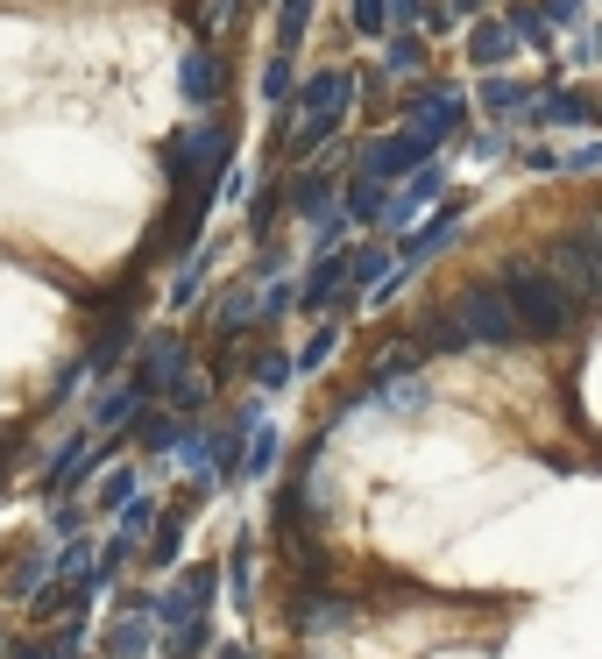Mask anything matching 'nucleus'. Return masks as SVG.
I'll return each mask as SVG.
<instances>
[{"label": "nucleus", "mask_w": 602, "mask_h": 659, "mask_svg": "<svg viewBox=\"0 0 602 659\" xmlns=\"http://www.w3.org/2000/svg\"><path fill=\"white\" fill-rule=\"evenodd\" d=\"M503 298H511L517 334L553 341V334H568V326H574V291H560L553 277H539L532 263H511V284H503Z\"/></svg>", "instance_id": "1"}, {"label": "nucleus", "mask_w": 602, "mask_h": 659, "mask_svg": "<svg viewBox=\"0 0 602 659\" xmlns=\"http://www.w3.org/2000/svg\"><path fill=\"white\" fill-rule=\"evenodd\" d=\"M454 326H461V341H482V347H511V341H517V319H511V298H503V284L461 291Z\"/></svg>", "instance_id": "2"}, {"label": "nucleus", "mask_w": 602, "mask_h": 659, "mask_svg": "<svg viewBox=\"0 0 602 659\" xmlns=\"http://www.w3.org/2000/svg\"><path fill=\"white\" fill-rule=\"evenodd\" d=\"M553 269H560V291H581V298H602V242L595 235H568L553 242Z\"/></svg>", "instance_id": "3"}, {"label": "nucleus", "mask_w": 602, "mask_h": 659, "mask_svg": "<svg viewBox=\"0 0 602 659\" xmlns=\"http://www.w3.org/2000/svg\"><path fill=\"white\" fill-rule=\"evenodd\" d=\"M425 157H433V142H425V135H391V142H368V149H362V170H355V178H362V185H391L397 170H418Z\"/></svg>", "instance_id": "4"}, {"label": "nucleus", "mask_w": 602, "mask_h": 659, "mask_svg": "<svg viewBox=\"0 0 602 659\" xmlns=\"http://www.w3.org/2000/svg\"><path fill=\"white\" fill-rule=\"evenodd\" d=\"M185 370H191V347L157 334V341H149V355H142V370H135V383H142V391H170Z\"/></svg>", "instance_id": "5"}, {"label": "nucleus", "mask_w": 602, "mask_h": 659, "mask_svg": "<svg viewBox=\"0 0 602 659\" xmlns=\"http://www.w3.org/2000/svg\"><path fill=\"white\" fill-rule=\"evenodd\" d=\"M347 624H355V603H347V596H313V589H305V603H298V631L326 638V631H347Z\"/></svg>", "instance_id": "6"}, {"label": "nucleus", "mask_w": 602, "mask_h": 659, "mask_svg": "<svg viewBox=\"0 0 602 659\" xmlns=\"http://www.w3.org/2000/svg\"><path fill=\"white\" fill-rule=\"evenodd\" d=\"M539 128H589L595 121V92H553V100L532 107Z\"/></svg>", "instance_id": "7"}, {"label": "nucleus", "mask_w": 602, "mask_h": 659, "mask_svg": "<svg viewBox=\"0 0 602 659\" xmlns=\"http://www.w3.org/2000/svg\"><path fill=\"white\" fill-rule=\"evenodd\" d=\"M298 100H305V114H334V121H341V114L355 107V79H347V71H319Z\"/></svg>", "instance_id": "8"}, {"label": "nucleus", "mask_w": 602, "mask_h": 659, "mask_svg": "<svg viewBox=\"0 0 602 659\" xmlns=\"http://www.w3.org/2000/svg\"><path fill=\"white\" fill-rule=\"evenodd\" d=\"M178 86H185L191 107H213V100H220V57H213V50H191L185 71H178Z\"/></svg>", "instance_id": "9"}, {"label": "nucleus", "mask_w": 602, "mask_h": 659, "mask_svg": "<svg viewBox=\"0 0 602 659\" xmlns=\"http://www.w3.org/2000/svg\"><path fill=\"white\" fill-rule=\"evenodd\" d=\"M454 227H461V206H440L433 220H425V235H412V242H404V269H418L425 256H440V248L454 242Z\"/></svg>", "instance_id": "10"}, {"label": "nucleus", "mask_w": 602, "mask_h": 659, "mask_svg": "<svg viewBox=\"0 0 602 659\" xmlns=\"http://www.w3.org/2000/svg\"><path fill=\"white\" fill-rule=\"evenodd\" d=\"M440 185H446V170H440V164H418V170H412V191H404V199L391 206V227L418 220V206H425V199H440Z\"/></svg>", "instance_id": "11"}, {"label": "nucleus", "mask_w": 602, "mask_h": 659, "mask_svg": "<svg viewBox=\"0 0 602 659\" xmlns=\"http://www.w3.org/2000/svg\"><path fill=\"white\" fill-rule=\"evenodd\" d=\"M517 50V36H511V22H482L475 36H468V57L475 65H503V57Z\"/></svg>", "instance_id": "12"}, {"label": "nucleus", "mask_w": 602, "mask_h": 659, "mask_svg": "<svg viewBox=\"0 0 602 659\" xmlns=\"http://www.w3.org/2000/svg\"><path fill=\"white\" fill-rule=\"evenodd\" d=\"M142 383H121V391H107L100 404H92V419H100V425H121V419H135V412H142Z\"/></svg>", "instance_id": "13"}, {"label": "nucleus", "mask_w": 602, "mask_h": 659, "mask_svg": "<svg viewBox=\"0 0 602 659\" xmlns=\"http://www.w3.org/2000/svg\"><path fill=\"white\" fill-rule=\"evenodd\" d=\"M383 65H391V79H418V71H425V43H418V36H391Z\"/></svg>", "instance_id": "14"}, {"label": "nucleus", "mask_w": 602, "mask_h": 659, "mask_svg": "<svg viewBox=\"0 0 602 659\" xmlns=\"http://www.w3.org/2000/svg\"><path fill=\"white\" fill-rule=\"evenodd\" d=\"M178 547H185V511H157V547H149V568H170L178 560Z\"/></svg>", "instance_id": "15"}, {"label": "nucleus", "mask_w": 602, "mask_h": 659, "mask_svg": "<svg viewBox=\"0 0 602 659\" xmlns=\"http://www.w3.org/2000/svg\"><path fill=\"white\" fill-rule=\"evenodd\" d=\"M135 440H142L149 454L170 447V440H178V412H149V419H135Z\"/></svg>", "instance_id": "16"}, {"label": "nucleus", "mask_w": 602, "mask_h": 659, "mask_svg": "<svg viewBox=\"0 0 602 659\" xmlns=\"http://www.w3.org/2000/svg\"><path fill=\"white\" fill-rule=\"evenodd\" d=\"M164 397H170V412H185V419H191V412H206V376H191V370H185Z\"/></svg>", "instance_id": "17"}, {"label": "nucleus", "mask_w": 602, "mask_h": 659, "mask_svg": "<svg viewBox=\"0 0 602 659\" xmlns=\"http://www.w3.org/2000/svg\"><path fill=\"white\" fill-rule=\"evenodd\" d=\"M107 652H114V659H142V652H149V624H142V617H135V624H114Z\"/></svg>", "instance_id": "18"}, {"label": "nucleus", "mask_w": 602, "mask_h": 659, "mask_svg": "<svg viewBox=\"0 0 602 659\" xmlns=\"http://www.w3.org/2000/svg\"><path fill=\"white\" fill-rule=\"evenodd\" d=\"M149 525H157V503H149V496H128V503H121V539H142Z\"/></svg>", "instance_id": "19"}, {"label": "nucleus", "mask_w": 602, "mask_h": 659, "mask_svg": "<svg viewBox=\"0 0 602 659\" xmlns=\"http://www.w3.org/2000/svg\"><path fill=\"white\" fill-rule=\"evenodd\" d=\"M305 22H313V0H284V14H277V36H284V50L305 36Z\"/></svg>", "instance_id": "20"}, {"label": "nucleus", "mask_w": 602, "mask_h": 659, "mask_svg": "<svg viewBox=\"0 0 602 659\" xmlns=\"http://www.w3.org/2000/svg\"><path fill=\"white\" fill-rule=\"evenodd\" d=\"M121 355H128V326H107V334H100V347H92V370H114Z\"/></svg>", "instance_id": "21"}, {"label": "nucleus", "mask_w": 602, "mask_h": 659, "mask_svg": "<svg viewBox=\"0 0 602 659\" xmlns=\"http://www.w3.org/2000/svg\"><path fill=\"white\" fill-rule=\"evenodd\" d=\"M376 206H383V185H355V191H347V220H376Z\"/></svg>", "instance_id": "22"}, {"label": "nucleus", "mask_w": 602, "mask_h": 659, "mask_svg": "<svg viewBox=\"0 0 602 659\" xmlns=\"http://www.w3.org/2000/svg\"><path fill=\"white\" fill-rule=\"evenodd\" d=\"M241 326H256V298H241V291H235V298L220 305V334H241Z\"/></svg>", "instance_id": "23"}, {"label": "nucleus", "mask_w": 602, "mask_h": 659, "mask_svg": "<svg viewBox=\"0 0 602 659\" xmlns=\"http://www.w3.org/2000/svg\"><path fill=\"white\" fill-rule=\"evenodd\" d=\"M213 589H220V574H213V568H191V581H185L178 596H185L191 610H206V603H213Z\"/></svg>", "instance_id": "24"}, {"label": "nucleus", "mask_w": 602, "mask_h": 659, "mask_svg": "<svg viewBox=\"0 0 602 659\" xmlns=\"http://www.w3.org/2000/svg\"><path fill=\"white\" fill-rule=\"evenodd\" d=\"M482 107H490V114H511V107H524V92H517L511 79H490V86H482Z\"/></svg>", "instance_id": "25"}, {"label": "nucleus", "mask_w": 602, "mask_h": 659, "mask_svg": "<svg viewBox=\"0 0 602 659\" xmlns=\"http://www.w3.org/2000/svg\"><path fill=\"white\" fill-rule=\"evenodd\" d=\"M341 284H347V263H326L319 277H313V305H334V298H341Z\"/></svg>", "instance_id": "26"}, {"label": "nucleus", "mask_w": 602, "mask_h": 659, "mask_svg": "<svg viewBox=\"0 0 602 659\" xmlns=\"http://www.w3.org/2000/svg\"><path fill=\"white\" fill-rule=\"evenodd\" d=\"M383 22H391V0H355V29L362 36H383Z\"/></svg>", "instance_id": "27"}, {"label": "nucleus", "mask_w": 602, "mask_h": 659, "mask_svg": "<svg viewBox=\"0 0 602 659\" xmlns=\"http://www.w3.org/2000/svg\"><path fill=\"white\" fill-rule=\"evenodd\" d=\"M36 574H43V560H36V553L8 574V596H14V603H29V596H36Z\"/></svg>", "instance_id": "28"}, {"label": "nucleus", "mask_w": 602, "mask_h": 659, "mask_svg": "<svg viewBox=\"0 0 602 659\" xmlns=\"http://www.w3.org/2000/svg\"><path fill=\"white\" fill-rule=\"evenodd\" d=\"M511 36H524V43H546V14H532V8H511Z\"/></svg>", "instance_id": "29"}, {"label": "nucleus", "mask_w": 602, "mask_h": 659, "mask_svg": "<svg viewBox=\"0 0 602 659\" xmlns=\"http://www.w3.org/2000/svg\"><path fill=\"white\" fill-rule=\"evenodd\" d=\"M383 269H391V263H383V248H362V256H355V269H347V284H376Z\"/></svg>", "instance_id": "30"}, {"label": "nucleus", "mask_w": 602, "mask_h": 659, "mask_svg": "<svg viewBox=\"0 0 602 659\" xmlns=\"http://www.w3.org/2000/svg\"><path fill=\"white\" fill-rule=\"evenodd\" d=\"M269 461H277V440H256V447H248V461H241V475H269Z\"/></svg>", "instance_id": "31"}, {"label": "nucleus", "mask_w": 602, "mask_h": 659, "mask_svg": "<svg viewBox=\"0 0 602 659\" xmlns=\"http://www.w3.org/2000/svg\"><path fill=\"white\" fill-rule=\"evenodd\" d=\"M135 496V475L121 469V475H107V490H100V503H107V511H121V503Z\"/></svg>", "instance_id": "32"}, {"label": "nucleus", "mask_w": 602, "mask_h": 659, "mask_svg": "<svg viewBox=\"0 0 602 659\" xmlns=\"http://www.w3.org/2000/svg\"><path fill=\"white\" fill-rule=\"evenodd\" d=\"M326 355H334V326H326V334H319L313 347H305V355H298V362H290V370H319V362H326Z\"/></svg>", "instance_id": "33"}, {"label": "nucleus", "mask_w": 602, "mask_h": 659, "mask_svg": "<svg viewBox=\"0 0 602 659\" xmlns=\"http://www.w3.org/2000/svg\"><path fill=\"white\" fill-rule=\"evenodd\" d=\"M86 525V511H79V503H57V518H50V532L57 539H71V532H79Z\"/></svg>", "instance_id": "34"}, {"label": "nucleus", "mask_w": 602, "mask_h": 659, "mask_svg": "<svg viewBox=\"0 0 602 659\" xmlns=\"http://www.w3.org/2000/svg\"><path fill=\"white\" fill-rule=\"evenodd\" d=\"M326 206V178H305L298 185V213H319Z\"/></svg>", "instance_id": "35"}, {"label": "nucleus", "mask_w": 602, "mask_h": 659, "mask_svg": "<svg viewBox=\"0 0 602 659\" xmlns=\"http://www.w3.org/2000/svg\"><path fill=\"white\" fill-rule=\"evenodd\" d=\"M263 92H269V100H284V92H290V65H269L263 71Z\"/></svg>", "instance_id": "36"}, {"label": "nucleus", "mask_w": 602, "mask_h": 659, "mask_svg": "<svg viewBox=\"0 0 602 659\" xmlns=\"http://www.w3.org/2000/svg\"><path fill=\"white\" fill-rule=\"evenodd\" d=\"M425 341H433V347H461V326L454 319H433V326H425Z\"/></svg>", "instance_id": "37"}, {"label": "nucleus", "mask_w": 602, "mask_h": 659, "mask_svg": "<svg viewBox=\"0 0 602 659\" xmlns=\"http://www.w3.org/2000/svg\"><path fill=\"white\" fill-rule=\"evenodd\" d=\"M574 14H581V0H546V29L560 22V29H568L574 22Z\"/></svg>", "instance_id": "38"}, {"label": "nucleus", "mask_w": 602, "mask_h": 659, "mask_svg": "<svg viewBox=\"0 0 602 659\" xmlns=\"http://www.w3.org/2000/svg\"><path fill=\"white\" fill-rule=\"evenodd\" d=\"M568 170H602V142H589V149H574V157H568Z\"/></svg>", "instance_id": "39"}, {"label": "nucleus", "mask_w": 602, "mask_h": 659, "mask_svg": "<svg viewBox=\"0 0 602 659\" xmlns=\"http://www.w3.org/2000/svg\"><path fill=\"white\" fill-rule=\"evenodd\" d=\"M14 440H22V433H14V425H0V482H8V461H14Z\"/></svg>", "instance_id": "40"}, {"label": "nucleus", "mask_w": 602, "mask_h": 659, "mask_svg": "<svg viewBox=\"0 0 602 659\" xmlns=\"http://www.w3.org/2000/svg\"><path fill=\"white\" fill-rule=\"evenodd\" d=\"M213 14H241V0H213Z\"/></svg>", "instance_id": "41"}, {"label": "nucleus", "mask_w": 602, "mask_h": 659, "mask_svg": "<svg viewBox=\"0 0 602 659\" xmlns=\"http://www.w3.org/2000/svg\"><path fill=\"white\" fill-rule=\"evenodd\" d=\"M220 659H248V652H241V646H227V652H220Z\"/></svg>", "instance_id": "42"}, {"label": "nucleus", "mask_w": 602, "mask_h": 659, "mask_svg": "<svg viewBox=\"0 0 602 659\" xmlns=\"http://www.w3.org/2000/svg\"><path fill=\"white\" fill-rule=\"evenodd\" d=\"M461 8H482V0H461Z\"/></svg>", "instance_id": "43"}, {"label": "nucleus", "mask_w": 602, "mask_h": 659, "mask_svg": "<svg viewBox=\"0 0 602 659\" xmlns=\"http://www.w3.org/2000/svg\"><path fill=\"white\" fill-rule=\"evenodd\" d=\"M595 121H602V100H595Z\"/></svg>", "instance_id": "44"}, {"label": "nucleus", "mask_w": 602, "mask_h": 659, "mask_svg": "<svg viewBox=\"0 0 602 659\" xmlns=\"http://www.w3.org/2000/svg\"><path fill=\"white\" fill-rule=\"evenodd\" d=\"M595 242H602V235H595Z\"/></svg>", "instance_id": "45"}]
</instances>
